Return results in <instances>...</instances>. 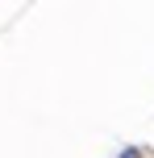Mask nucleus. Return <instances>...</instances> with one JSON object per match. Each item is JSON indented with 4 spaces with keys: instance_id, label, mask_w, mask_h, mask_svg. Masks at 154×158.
<instances>
[{
    "instance_id": "obj_1",
    "label": "nucleus",
    "mask_w": 154,
    "mask_h": 158,
    "mask_svg": "<svg viewBox=\"0 0 154 158\" xmlns=\"http://www.w3.org/2000/svg\"><path fill=\"white\" fill-rule=\"evenodd\" d=\"M125 158H138V150H129V154H125Z\"/></svg>"
}]
</instances>
